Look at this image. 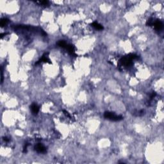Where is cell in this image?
I'll return each instance as SVG.
<instances>
[{"label":"cell","mask_w":164,"mask_h":164,"mask_svg":"<svg viewBox=\"0 0 164 164\" xmlns=\"http://www.w3.org/2000/svg\"><path fill=\"white\" fill-rule=\"evenodd\" d=\"M58 46L62 48H66V47L67 46V44L64 41H60L58 42Z\"/></svg>","instance_id":"ba28073f"},{"label":"cell","mask_w":164,"mask_h":164,"mask_svg":"<svg viewBox=\"0 0 164 164\" xmlns=\"http://www.w3.org/2000/svg\"><path fill=\"white\" fill-rule=\"evenodd\" d=\"M8 22H9V20H8V19L3 18L1 20L0 25H1V27H3V26H5V25H6V24H8Z\"/></svg>","instance_id":"52a82bcc"},{"label":"cell","mask_w":164,"mask_h":164,"mask_svg":"<svg viewBox=\"0 0 164 164\" xmlns=\"http://www.w3.org/2000/svg\"><path fill=\"white\" fill-rule=\"evenodd\" d=\"M48 53H44L43 56L42 57L40 60L38 61V62L36 63V64H38L40 62H45V63H51L50 62V60L49 59L48 57Z\"/></svg>","instance_id":"3957f363"},{"label":"cell","mask_w":164,"mask_h":164,"mask_svg":"<svg viewBox=\"0 0 164 164\" xmlns=\"http://www.w3.org/2000/svg\"><path fill=\"white\" fill-rule=\"evenodd\" d=\"M30 109H31L32 112V113L33 114H34V115H37V113H38L39 111V106L37 105L35 103L32 104V105H31Z\"/></svg>","instance_id":"5b68a950"},{"label":"cell","mask_w":164,"mask_h":164,"mask_svg":"<svg viewBox=\"0 0 164 164\" xmlns=\"http://www.w3.org/2000/svg\"><path fill=\"white\" fill-rule=\"evenodd\" d=\"M91 25H92V26L93 27V28H94L95 29H96V30H101L103 29V26L101 25V24H99V23H98L97 22H92Z\"/></svg>","instance_id":"8992f818"},{"label":"cell","mask_w":164,"mask_h":164,"mask_svg":"<svg viewBox=\"0 0 164 164\" xmlns=\"http://www.w3.org/2000/svg\"><path fill=\"white\" fill-rule=\"evenodd\" d=\"M104 117L107 119L113 121H119L123 119L122 116H117L115 113L110 112V111H106L105 113H104Z\"/></svg>","instance_id":"6da1fadb"},{"label":"cell","mask_w":164,"mask_h":164,"mask_svg":"<svg viewBox=\"0 0 164 164\" xmlns=\"http://www.w3.org/2000/svg\"><path fill=\"white\" fill-rule=\"evenodd\" d=\"M37 3L41 5L42 6H48V5H49L48 1H38Z\"/></svg>","instance_id":"9c48e42d"},{"label":"cell","mask_w":164,"mask_h":164,"mask_svg":"<svg viewBox=\"0 0 164 164\" xmlns=\"http://www.w3.org/2000/svg\"><path fill=\"white\" fill-rule=\"evenodd\" d=\"M35 149L37 151L40 153H44L46 151V149L44 146H43L42 144H37L36 146H35Z\"/></svg>","instance_id":"7a4b0ae2"},{"label":"cell","mask_w":164,"mask_h":164,"mask_svg":"<svg viewBox=\"0 0 164 164\" xmlns=\"http://www.w3.org/2000/svg\"><path fill=\"white\" fill-rule=\"evenodd\" d=\"M4 140L6 142H8V139L7 137H4Z\"/></svg>","instance_id":"30bf717a"},{"label":"cell","mask_w":164,"mask_h":164,"mask_svg":"<svg viewBox=\"0 0 164 164\" xmlns=\"http://www.w3.org/2000/svg\"><path fill=\"white\" fill-rule=\"evenodd\" d=\"M153 26H154V28L156 29L157 31H159L160 30H162V28H163V24H162V22H161V21H160L158 20L154 21Z\"/></svg>","instance_id":"277c9868"}]
</instances>
